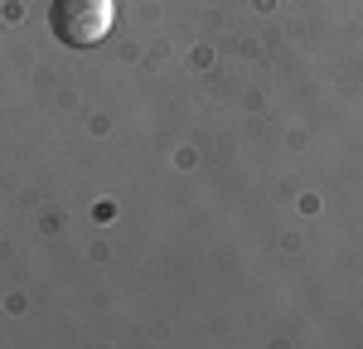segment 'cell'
<instances>
[{"mask_svg":"<svg viewBox=\"0 0 363 349\" xmlns=\"http://www.w3.org/2000/svg\"><path fill=\"white\" fill-rule=\"evenodd\" d=\"M49 25L54 39L68 49H92L102 44L116 25V5L112 0H54L49 5Z\"/></svg>","mask_w":363,"mask_h":349,"instance_id":"6da1fadb","label":"cell"}]
</instances>
